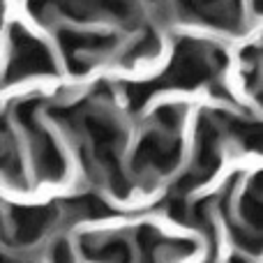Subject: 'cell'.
I'll return each mask as SVG.
<instances>
[{"label":"cell","instance_id":"6da1fadb","mask_svg":"<svg viewBox=\"0 0 263 263\" xmlns=\"http://www.w3.org/2000/svg\"><path fill=\"white\" fill-rule=\"evenodd\" d=\"M55 263H72V256H69V252L65 245L55 250Z\"/></svg>","mask_w":263,"mask_h":263}]
</instances>
